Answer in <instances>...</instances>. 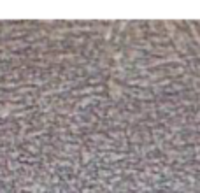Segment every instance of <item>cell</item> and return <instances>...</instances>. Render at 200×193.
<instances>
[{
	"mask_svg": "<svg viewBox=\"0 0 200 193\" xmlns=\"http://www.w3.org/2000/svg\"><path fill=\"white\" fill-rule=\"evenodd\" d=\"M111 93H112V97H120L121 95V90H120V86H116L114 83H111Z\"/></svg>",
	"mask_w": 200,
	"mask_h": 193,
	"instance_id": "obj_1",
	"label": "cell"
}]
</instances>
